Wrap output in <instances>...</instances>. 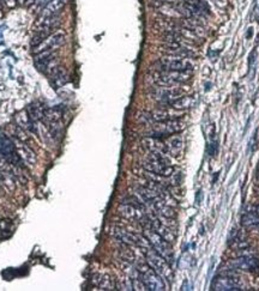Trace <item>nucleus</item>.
<instances>
[{
  "label": "nucleus",
  "instance_id": "32",
  "mask_svg": "<svg viewBox=\"0 0 259 291\" xmlns=\"http://www.w3.org/2000/svg\"><path fill=\"white\" fill-rule=\"evenodd\" d=\"M5 3H6V5L9 6V8H13V6L16 5L15 0H5Z\"/></svg>",
  "mask_w": 259,
  "mask_h": 291
},
{
  "label": "nucleus",
  "instance_id": "9",
  "mask_svg": "<svg viewBox=\"0 0 259 291\" xmlns=\"http://www.w3.org/2000/svg\"><path fill=\"white\" fill-rule=\"evenodd\" d=\"M156 68L159 71H193L195 64L191 61V59L164 55L156 62Z\"/></svg>",
  "mask_w": 259,
  "mask_h": 291
},
{
  "label": "nucleus",
  "instance_id": "34",
  "mask_svg": "<svg viewBox=\"0 0 259 291\" xmlns=\"http://www.w3.org/2000/svg\"><path fill=\"white\" fill-rule=\"evenodd\" d=\"M156 3H174L178 2V0H155Z\"/></svg>",
  "mask_w": 259,
  "mask_h": 291
},
{
  "label": "nucleus",
  "instance_id": "28",
  "mask_svg": "<svg viewBox=\"0 0 259 291\" xmlns=\"http://www.w3.org/2000/svg\"><path fill=\"white\" fill-rule=\"evenodd\" d=\"M27 110H28V113H29L30 118L33 119L35 122L40 121V120H42V119H44L45 109L38 103H31L30 106L28 107Z\"/></svg>",
  "mask_w": 259,
  "mask_h": 291
},
{
  "label": "nucleus",
  "instance_id": "24",
  "mask_svg": "<svg viewBox=\"0 0 259 291\" xmlns=\"http://www.w3.org/2000/svg\"><path fill=\"white\" fill-rule=\"evenodd\" d=\"M196 103L195 96H181L180 99H178L177 101H174L173 103H170L168 107L174 108V109L178 110H186L188 108H192Z\"/></svg>",
  "mask_w": 259,
  "mask_h": 291
},
{
  "label": "nucleus",
  "instance_id": "21",
  "mask_svg": "<svg viewBox=\"0 0 259 291\" xmlns=\"http://www.w3.org/2000/svg\"><path fill=\"white\" fill-rule=\"evenodd\" d=\"M69 0H52L48 4L45 6L44 10L40 12L38 18H45V17H52V16H58L59 12L65 8V5L68 4Z\"/></svg>",
  "mask_w": 259,
  "mask_h": 291
},
{
  "label": "nucleus",
  "instance_id": "3",
  "mask_svg": "<svg viewBox=\"0 0 259 291\" xmlns=\"http://www.w3.org/2000/svg\"><path fill=\"white\" fill-rule=\"evenodd\" d=\"M111 235L114 238H117L118 241H120L121 243L126 244V246H136L138 248H141L143 252L148 251L149 248H152V244L149 243V241L146 240V237L144 235L137 234V233H131V231H127L122 228L114 227L112 228Z\"/></svg>",
  "mask_w": 259,
  "mask_h": 291
},
{
  "label": "nucleus",
  "instance_id": "15",
  "mask_svg": "<svg viewBox=\"0 0 259 291\" xmlns=\"http://www.w3.org/2000/svg\"><path fill=\"white\" fill-rule=\"evenodd\" d=\"M190 13V18H204L210 13V9L204 0H181Z\"/></svg>",
  "mask_w": 259,
  "mask_h": 291
},
{
  "label": "nucleus",
  "instance_id": "2",
  "mask_svg": "<svg viewBox=\"0 0 259 291\" xmlns=\"http://www.w3.org/2000/svg\"><path fill=\"white\" fill-rule=\"evenodd\" d=\"M193 71H157L153 80L159 86H179L192 79Z\"/></svg>",
  "mask_w": 259,
  "mask_h": 291
},
{
  "label": "nucleus",
  "instance_id": "22",
  "mask_svg": "<svg viewBox=\"0 0 259 291\" xmlns=\"http://www.w3.org/2000/svg\"><path fill=\"white\" fill-rule=\"evenodd\" d=\"M16 124L19 126L20 128L24 129V131H29V132H36V127H35V121L30 118L29 113H28L27 109H23L18 111L15 117Z\"/></svg>",
  "mask_w": 259,
  "mask_h": 291
},
{
  "label": "nucleus",
  "instance_id": "31",
  "mask_svg": "<svg viewBox=\"0 0 259 291\" xmlns=\"http://www.w3.org/2000/svg\"><path fill=\"white\" fill-rule=\"evenodd\" d=\"M117 287H119V290H134L132 287V280L131 279H122L120 284H117Z\"/></svg>",
  "mask_w": 259,
  "mask_h": 291
},
{
  "label": "nucleus",
  "instance_id": "7",
  "mask_svg": "<svg viewBox=\"0 0 259 291\" xmlns=\"http://www.w3.org/2000/svg\"><path fill=\"white\" fill-rule=\"evenodd\" d=\"M137 270L139 277L144 283L146 289L152 291H163L166 290V283L164 279L161 277L159 273H156L154 270L150 267L148 264H138Z\"/></svg>",
  "mask_w": 259,
  "mask_h": 291
},
{
  "label": "nucleus",
  "instance_id": "13",
  "mask_svg": "<svg viewBox=\"0 0 259 291\" xmlns=\"http://www.w3.org/2000/svg\"><path fill=\"white\" fill-rule=\"evenodd\" d=\"M184 110L174 109L171 107H160L157 109L150 111L145 114L146 119L150 122H160V121H168V120H177L184 117Z\"/></svg>",
  "mask_w": 259,
  "mask_h": 291
},
{
  "label": "nucleus",
  "instance_id": "8",
  "mask_svg": "<svg viewBox=\"0 0 259 291\" xmlns=\"http://www.w3.org/2000/svg\"><path fill=\"white\" fill-rule=\"evenodd\" d=\"M144 236L146 240L149 241V243L152 244V247L159 253L161 257H163L168 262L173 261V252H171V247L169 242H167L164 238L154 231L152 229H144Z\"/></svg>",
  "mask_w": 259,
  "mask_h": 291
},
{
  "label": "nucleus",
  "instance_id": "5",
  "mask_svg": "<svg viewBox=\"0 0 259 291\" xmlns=\"http://www.w3.org/2000/svg\"><path fill=\"white\" fill-rule=\"evenodd\" d=\"M185 128V122L180 119L177 120H168V121H160L153 122L150 125V128L146 132L148 137H169L171 135L179 133Z\"/></svg>",
  "mask_w": 259,
  "mask_h": 291
},
{
  "label": "nucleus",
  "instance_id": "17",
  "mask_svg": "<svg viewBox=\"0 0 259 291\" xmlns=\"http://www.w3.org/2000/svg\"><path fill=\"white\" fill-rule=\"evenodd\" d=\"M167 155L173 157H179L184 149V139L181 136H170L166 142Z\"/></svg>",
  "mask_w": 259,
  "mask_h": 291
},
{
  "label": "nucleus",
  "instance_id": "30",
  "mask_svg": "<svg viewBox=\"0 0 259 291\" xmlns=\"http://www.w3.org/2000/svg\"><path fill=\"white\" fill-rule=\"evenodd\" d=\"M50 2H52V0H35V3L30 6V8L34 10V12L40 13L42 10H44L45 6H46Z\"/></svg>",
  "mask_w": 259,
  "mask_h": 291
},
{
  "label": "nucleus",
  "instance_id": "11",
  "mask_svg": "<svg viewBox=\"0 0 259 291\" xmlns=\"http://www.w3.org/2000/svg\"><path fill=\"white\" fill-rule=\"evenodd\" d=\"M0 155L4 157L6 162L17 168H22L23 162L16 150L15 143L6 135L0 133Z\"/></svg>",
  "mask_w": 259,
  "mask_h": 291
},
{
  "label": "nucleus",
  "instance_id": "4",
  "mask_svg": "<svg viewBox=\"0 0 259 291\" xmlns=\"http://www.w3.org/2000/svg\"><path fill=\"white\" fill-rule=\"evenodd\" d=\"M185 95V90L179 86H159L156 85L150 91V96L160 104V107H168L174 101Z\"/></svg>",
  "mask_w": 259,
  "mask_h": 291
},
{
  "label": "nucleus",
  "instance_id": "27",
  "mask_svg": "<svg viewBox=\"0 0 259 291\" xmlns=\"http://www.w3.org/2000/svg\"><path fill=\"white\" fill-rule=\"evenodd\" d=\"M44 119H46L50 125H58L61 119V111L58 108H46L45 109Z\"/></svg>",
  "mask_w": 259,
  "mask_h": 291
},
{
  "label": "nucleus",
  "instance_id": "1",
  "mask_svg": "<svg viewBox=\"0 0 259 291\" xmlns=\"http://www.w3.org/2000/svg\"><path fill=\"white\" fill-rule=\"evenodd\" d=\"M143 168H144L145 171L160 175V176L163 177H169L176 171L166 153L160 152H149L144 163H143Z\"/></svg>",
  "mask_w": 259,
  "mask_h": 291
},
{
  "label": "nucleus",
  "instance_id": "20",
  "mask_svg": "<svg viewBox=\"0 0 259 291\" xmlns=\"http://www.w3.org/2000/svg\"><path fill=\"white\" fill-rule=\"evenodd\" d=\"M50 82L52 84V86H53V89L55 90L65 86L69 82V75L68 72H66V70L64 68H61V66H58V68L50 75Z\"/></svg>",
  "mask_w": 259,
  "mask_h": 291
},
{
  "label": "nucleus",
  "instance_id": "35",
  "mask_svg": "<svg viewBox=\"0 0 259 291\" xmlns=\"http://www.w3.org/2000/svg\"><path fill=\"white\" fill-rule=\"evenodd\" d=\"M3 17V0H0V18Z\"/></svg>",
  "mask_w": 259,
  "mask_h": 291
},
{
  "label": "nucleus",
  "instance_id": "14",
  "mask_svg": "<svg viewBox=\"0 0 259 291\" xmlns=\"http://www.w3.org/2000/svg\"><path fill=\"white\" fill-rule=\"evenodd\" d=\"M35 65L41 72L50 76L58 68V59L55 58V52H44L35 55Z\"/></svg>",
  "mask_w": 259,
  "mask_h": 291
},
{
  "label": "nucleus",
  "instance_id": "36",
  "mask_svg": "<svg viewBox=\"0 0 259 291\" xmlns=\"http://www.w3.org/2000/svg\"><path fill=\"white\" fill-rule=\"evenodd\" d=\"M258 177H259V175H258Z\"/></svg>",
  "mask_w": 259,
  "mask_h": 291
},
{
  "label": "nucleus",
  "instance_id": "10",
  "mask_svg": "<svg viewBox=\"0 0 259 291\" xmlns=\"http://www.w3.org/2000/svg\"><path fill=\"white\" fill-rule=\"evenodd\" d=\"M212 290L218 291H235V290H245V284L239 277H236L234 273L226 272L222 276L216 277L213 283L211 284Z\"/></svg>",
  "mask_w": 259,
  "mask_h": 291
},
{
  "label": "nucleus",
  "instance_id": "29",
  "mask_svg": "<svg viewBox=\"0 0 259 291\" xmlns=\"http://www.w3.org/2000/svg\"><path fill=\"white\" fill-rule=\"evenodd\" d=\"M13 226L10 220H0V240L9 237L12 234Z\"/></svg>",
  "mask_w": 259,
  "mask_h": 291
},
{
  "label": "nucleus",
  "instance_id": "16",
  "mask_svg": "<svg viewBox=\"0 0 259 291\" xmlns=\"http://www.w3.org/2000/svg\"><path fill=\"white\" fill-rule=\"evenodd\" d=\"M229 266L232 270H243V271H254L258 268L259 261L252 255H241L240 258L234 259L229 262Z\"/></svg>",
  "mask_w": 259,
  "mask_h": 291
},
{
  "label": "nucleus",
  "instance_id": "6",
  "mask_svg": "<svg viewBox=\"0 0 259 291\" xmlns=\"http://www.w3.org/2000/svg\"><path fill=\"white\" fill-rule=\"evenodd\" d=\"M144 254L146 259V264H148L154 271L159 273L163 279L171 280V278H173V271H171L169 262H168L166 259L161 257L153 247L149 248L148 251H145Z\"/></svg>",
  "mask_w": 259,
  "mask_h": 291
},
{
  "label": "nucleus",
  "instance_id": "18",
  "mask_svg": "<svg viewBox=\"0 0 259 291\" xmlns=\"http://www.w3.org/2000/svg\"><path fill=\"white\" fill-rule=\"evenodd\" d=\"M15 145L17 152H18L20 160H22V162L26 163V166H28L29 168H33L35 164H36V155H35V152L29 148V146H27L26 144L23 143H18V144L16 143Z\"/></svg>",
  "mask_w": 259,
  "mask_h": 291
},
{
  "label": "nucleus",
  "instance_id": "33",
  "mask_svg": "<svg viewBox=\"0 0 259 291\" xmlns=\"http://www.w3.org/2000/svg\"><path fill=\"white\" fill-rule=\"evenodd\" d=\"M35 3V0H26V2H24V5L26 6H31L33 5Z\"/></svg>",
  "mask_w": 259,
  "mask_h": 291
},
{
  "label": "nucleus",
  "instance_id": "26",
  "mask_svg": "<svg viewBox=\"0 0 259 291\" xmlns=\"http://www.w3.org/2000/svg\"><path fill=\"white\" fill-rule=\"evenodd\" d=\"M96 285L100 287V290H115L117 289V283L110 275H100L97 276Z\"/></svg>",
  "mask_w": 259,
  "mask_h": 291
},
{
  "label": "nucleus",
  "instance_id": "25",
  "mask_svg": "<svg viewBox=\"0 0 259 291\" xmlns=\"http://www.w3.org/2000/svg\"><path fill=\"white\" fill-rule=\"evenodd\" d=\"M241 224L244 227L257 229L259 228V215L255 211H247L241 217Z\"/></svg>",
  "mask_w": 259,
  "mask_h": 291
},
{
  "label": "nucleus",
  "instance_id": "19",
  "mask_svg": "<svg viewBox=\"0 0 259 291\" xmlns=\"http://www.w3.org/2000/svg\"><path fill=\"white\" fill-rule=\"evenodd\" d=\"M142 144L149 152H160V153H166L167 155L166 143H164L163 140H161L160 138H157V137L146 136L145 138H143Z\"/></svg>",
  "mask_w": 259,
  "mask_h": 291
},
{
  "label": "nucleus",
  "instance_id": "23",
  "mask_svg": "<svg viewBox=\"0 0 259 291\" xmlns=\"http://www.w3.org/2000/svg\"><path fill=\"white\" fill-rule=\"evenodd\" d=\"M59 24H60L59 15L52 17H45V18H38L36 24H35V31H41V30L55 31V28L59 27Z\"/></svg>",
  "mask_w": 259,
  "mask_h": 291
},
{
  "label": "nucleus",
  "instance_id": "12",
  "mask_svg": "<svg viewBox=\"0 0 259 291\" xmlns=\"http://www.w3.org/2000/svg\"><path fill=\"white\" fill-rule=\"evenodd\" d=\"M66 34L64 30H57L52 33L44 42L34 48V53H44V52H55L65 43Z\"/></svg>",
  "mask_w": 259,
  "mask_h": 291
}]
</instances>
